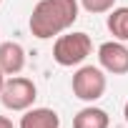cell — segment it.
<instances>
[{"label":"cell","instance_id":"6da1fadb","mask_svg":"<svg viewBox=\"0 0 128 128\" xmlns=\"http://www.w3.org/2000/svg\"><path fill=\"white\" fill-rule=\"evenodd\" d=\"M78 0H40L30 13L28 28L38 40H50L68 33V28H73V23L78 20Z\"/></svg>","mask_w":128,"mask_h":128},{"label":"cell","instance_id":"7a4b0ae2","mask_svg":"<svg viewBox=\"0 0 128 128\" xmlns=\"http://www.w3.org/2000/svg\"><path fill=\"white\" fill-rule=\"evenodd\" d=\"M93 53V40L88 33H63L53 45V60L63 68H73Z\"/></svg>","mask_w":128,"mask_h":128},{"label":"cell","instance_id":"3957f363","mask_svg":"<svg viewBox=\"0 0 128 128\" xmlns=\"http://www.w3.org/2000/svg\"><path fill=\"white\" fill-rule=\"evenodd\" d=\"M70 86H73V96H76V98H80V100H86V103H93V100L103 98L108 80H106L103 68L83 66V68H78V70L73 73V83H70Z\"/></svg>","mask_w":128,"mask_h":128},{"label":"cell","instance_id":"277c9868","mask_svg":"<svg viewBox=\"0 0 128 128\" xmlns=\"http://www.w3.org/2000/svg\"><path fill=\"white\" fill-rule=\"evenodd\" d=\"M35 98H38L35 83L23 76H10V80H5V88L0 93V100L8 110H28L33 108Z\"/></svg>","mask_w":128,"mask_h":128},{"label":"cell","instance_id":"5b68a950","mask_svg":"<svg viewBox=\"0 0 128 128\" xmlns=\"http://www.w3.org/2000/svg\"><path fill=\"white\" fill-rule=\"evenodd\" d=\"M98 63L110 76H126L128 73V48L120 40H108L98 48Z\"/></svg>","mask_w":128,"mask_h":128},{"label":"cell","instance_id":"8992f818","mask_svg":"<svg viewBox=\"0 0 128 128\" xmlns=\"http://www.w3.org/2000/svg\"><path fill=\"white\" fill-rule=\"evenodd\" d=\"M25 68V48L15 40L0 43V70L5 76H18Z\"/></svg>","mask_w":128,"mask_h":128},{"label":"cell","instance_id":"52a82bcc","mask_svg":"<svg viewBox=\"0 0 128 128\" xmlns=\"http://www.w3.org/2000/svg\"><path fill=\"white\" fill-rule=\"evenodd\" d=\"M18 128H60V116L53 108H28Z\"/></svg>","mask_w":128,"mask_h":128},{"label":"cell","instance_id":"ba28073f","mask_svg":"<svg viewBox=\"0 0 128 128\" xmlns=\"http://www.w3.org/2000/svg\"><path fill=\"white\" fill-rule=\"evenodd\" d=\"M108 126H110L108 113L103 108H96V106L78 110L76 118H73V128H108Z\"/></svg>","mask_w":128,"mask_h":128},{"label":"cell","instance_id":"9c48e42d","mask_svg":"<svg viewBox=\"0 0 128 128\" xmlns=\"http://www.w3.org/2000/svg\"><path fill=\"white\" fill-rule=\"evenodd\" d=\"M108 30L116 40L128 43V8H113L108 13Z\"/></svg>","mask_w":128,"mask_h":128},{"label":"cell","instance_id":"30bf717a","mask_svg":"<svg viewBox=\"0 0 128 128\" xmlns=\"http://www.w3.org/2000/svg\"><path fill=\"white\" fill-rule=\"evenodd\" d=\"M80 8L86 13H93V15H100V13H110L116 0H78Z\"/></svg>","mask_w":128,"mask_h":128},{"label":"cell","instance_id":"8fae6325","mask_svg":"<svg viewBox=\"0 0 128 128\" xmlns=\"http://www.w3.org/2000/svg\"><path fill=\"white\" fill-rule=\"evenodd\" d=\"M0 128H15V126H13V120H10V118L0 116Z\"/></svg>","mask_w":128,"mask_h":128},{"label":"cell","instance_id":"7c38bea8","mask_svg":"<svg viewBox=\"0 0 128 128\" xmlns=\"http://www.w3.org/2000/svg\"><path fill=\"white\" fill-rule=\"evenodd\" d=\"M3 88H5V73L0 70V93H3Z\"/></svg>","mask_w":128,"mask_h":128},{"label":"cell","instance_id":"4fadbf2b","mask_svg":"<svg viewBox=\"0 0 128 128\" xmlns=\"http://www.w3.org/2000/svg\"><path fill=\"white\" fill-rule=\"evenodd\" d=\"M123 116H126V123H128V100H126V108H123Z\"/></svg>","mask_w":128,"mask_h":128},{"label":"cell","instance_id":"5bb4252c","mask_svg":"<svg viewBox=\"0 0 128 128\" xmlns=\"http://www.w3.org/2000/svg\"><path fill=\"white\" fill-rule=\"evenodd\" d=\"M0 3H3V0H0Z\"/></svg>","mask_w":128,"mask_h":128}]
</instances>
